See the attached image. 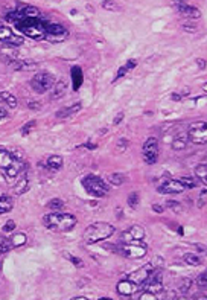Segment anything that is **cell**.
I'll return each instance as SVG.
<instances>
[{
  "label": "cell",
  "mask_w": 207,
  "mask_h": 300,
  "mask_svg": "<svg viewBox=\"0 0 207 300\" xmlns=\"http://www.w3.org/2000/svg\"><path fill=\"white\" fill-rule=\"evenodd\" d=\"M114 233V227L108 223L98 221L95 224H91L85 228L84 232V241L87 244H96L104 239H108Z\"/></svg>",
  "instance_id": "obj_3"
},
{
  "label": "cell",
  "mask_w": 207,
  "mask_h": 300,
  "mask_svg": "<svg viewBox=\"0 0 207 300\" xmlns=\"http://www.w3.org/2000/svg\"><path fill=\"white\" fill-rule=\"evenodd\" d=\"M152 211H155L157 214H162V212H163V207H162V206H157V204H154V206H152Z\"/></svg>",
  "instance_id": "obj_45"
},
{
  "label": "cell",
  "mask_w": 207,
  "mask_h": 300,
  "mask_svg": "<svg viewBox=\"0 0 207 300\" xmlns=\"http://www.w3.org/2000/svg\"><path fill=\"white\" fill-rule=\"evenodd\" d=\"M69 37V29L60 23L48 21L46 25V40L51 43H61Z\"/></svg>",
  "instance_id": "obj_7"
},
{
  "label": "cell",
  "mask_w": 207,
  "mask_h": 300,
  "mask_svg": "<svg viewBox=\"0 0 207 300\" xmlns=\"http://www.w3.org/2000/svg\"><path fill=\"white\" fill-rule=\"evenodd\" d=\"M183 261H185L186 264H189V265H192V267H198V265L203 264L201 258L194 255V253H186V255L183 256Z\"/></svg>",
  "instance_id": "obj_25"
},
{
  "label": "cell",
  "mask_w": 207,
  "mask_h": 300,
  "mask_svg": "<svg viewBox=\"0 0 207 300\" xmlns=\"http://www.w3.org/2000/svg\"><path fill=\"white\" fill-rule=\"evenodd\" d=\"M12 206H14V203H12V198L9 195H2V197H0V215L11 212L12 211Z\"/></svg>",
  "instance_id": "obj_23"
},
{
  "label": "cell",
  "mask_w": 207,
  "mask_h": 300,
  "mask_svg": "<svg viewBox=\"0 0 207 300\" xmlns=\"http://www.w3.org/2000/svg\"><path fill=\"white\" fill-rule=\"evenodd\" d=\"M197 284H198V287H200L201 290H206V287H207V274H206V273H201V274L198 276Z\"/></svg>",
  "instance_id": "obj_35"
},
{
  "label": "cell",
  "mask_w": 207,
  "mask_h": 300,
  "mask_svg": "<svg viewBox=\"0 0 207 300\" xmlns=\"http://www.w3.org/2000/svg\"><path fill=\"white\" fill-rule=\"evenodd\" d=\"M48 207H49L51 211L60 212V211H63V209H64V201H63V200H60V198H54V200H51V201L48 203Z\"/></svg>",
  "instance_id": "obj_29"
},
{
  "label": "cell",
  "mask_w": 207,
  "mask_h": 300,
  "mask_svg": "<svg viewBox=\"0 0 207 300\" xmlns=\"http://www.w3.org/2000/svg\"><path fill=\"white\" fill-rule=\"evenodd\" d=\"M174 5H175L177 11H178L183 17H188V18H200V17H201L200 9L191 6V5L186 3V2H175Z\"/></svg>",
  "instance_id": "obj_15"
},
{
  "label": "cell",
  "mask_w": 207,
  "mask_h": 300,
  "mask_svg": "<svg viewBox=\"0 0 207 300\" xmlns=\"http://www.w3.org/2000/svg\"><path fill=\"white\" fill-rule=\"evenodd\" d=\"M198 64H200L201 69H206V61L204 60H198Z\"/></svg>",
  "instance_id": "obj_47"
},
{
  "label": "cell",
  "mask_w": 207,
  "mask_h": 300,
  "mask_svg": "<svg viewBox=\"0 0 207 300\" xmlns=\"http://www.w3.org/2000/svg\"><path fill=\"white\" fill-rule=\"evenodd\" d=\"M43 225L52 232L64 233L70 232L76 225V218L70 214H61V212H51L43 217Z\"/></svg>",
  "instance_id": "obj_2"
},
{
  "label": "cell",
  "mask_w": 207,
  "mask_h": 300,
  "mask_svg": "<svg viewBox=\"0 0 207 300\" xmlns=\"http://www.w3.org/2000/svg\"><path fill=\"white\" fill-rule=\"evenodd\" d=\"M143 238H145V230L140 225H131L121 235L122 242H140Z\"/></svg>",
  "instance_id": "obj_13"
},
{
  "label": "cell",
  "mask_w": 207,
  "mask_h": 300,
  "mask_svg": "<svg viewBox=\"0 0 207 300\" xmlns=\"http://www.w3.org/2000/svg\"><path fill=\"white\" fill-rule=\"evenodd\" d=\"M166 206H168V207H171V209H174V212H181V211H183V207H181V204H180V203L168 201V203H166Z\"/></svg>",
  "instance_id": "obj_38"
},
{
  "label": "cell",
  "mask_w": 207,
  "mask_h": 300,
  "mask_svg": "<svg viewBox=\"0 0 207 300\" xmlns=\"http://www.w3.org/2000/svg\"><path fill=\"white\" fill-rule=\"evenodd\" d=\"M63 163H64V160L61 155H51L48 160H46V169H48L51 174L58 172L63 168Z\"/></svg>",
  "instance_id": "obj_17"
},
{
  "label": "cell",
  "mask_w": 207,
  "mask_h": 300,
  "mask_svg": "<svg viewBox=\"0 0 207 300\" xmlns=\"http://www.w3.org/2000/svg\"><path fill=\"white\" fill-rule=\"evenodd\" d=\"M3 171H5V178H6L9 183H15L21 175L26 174V165L23 163L21 160H18V158L14 157L12 163H11L6 169H3Z\"/></svg>",
  "instance_id": "obj_11"
},
{
  "label": "cell",
  "mask_w": 207,
  "mask_h": 300,
  "mask_svg": "<svg viewBox=\"0 0 207 300\" xmlns=\"http://www.w3.org/2000/svg\"><path fill=\"white\" fill-rule=\"evenodd\" d=\"M116 251L130 259H140L146 255L148 250H146V245L140 242H124L122 245L116 247Z\"/></svg>",
  "instance_id": "obj_5"
},
{
  "label": "cell",
  "mask_w": 207,
  "mask_h": 300,
  "mask_svg": "<svg viewBox=\"0 0 207 300\" xmlns=\"http://www.w3.org/2000/svg\"><path fill=\"white\" fill-rule=\"evenodd\" d=\"M102 5V8H107V9H111V11H119L121 8L118 6V3H114V2H107V0H105V2H102L101 3Z\"/></svg>",
  "instance_id": "obj_37"
},
{
  "label": "cell",
  "mask_w": 207,
  "mask_h": 300,
  "mask_svg": "<svg viewBox=\"0 0 207 300\" xmlns=\"http://www.w3.org/2000/svg\"><path fill=\"white\" fill-rule=\"evenodd\" d=\"M124 119V113H119V116L114 119V125H118V124H121V121Z\"/></svg>",
  "instance_id": "obj_46"
},
{
  "label": "cell",
  "mask_w": 207,
  "mask_h": 300,
  "mask_svg": "<svg viewBox=\"0 0 207 300\" xmlns=\"http://www.w3.org/2000/svg\"><path fill=\"white\" fill-rule=\"evenodd\" d=\"M9 21L14 23V26L23 34L32 40H46V25L49 20L40 17H23L18 11L9 12L6 15Z\"/></svg>",
  "instance_id": "obj_1"
},
{
  "label": "cell",
  "mask_w": 207,
  "mask_h": 300,
  "mask_svg": "<svg viewBox=\"0 0 207 300\" xmlns=\"http://www.w3.org/2000/svg\"><path fill=\"white\" fill-rule=\"evenodd\" d=\"M14 160V155L6 148H0V169H6Z\"/></svg>",
  "instance_id": "obj_20"
},
{
  "label": "cell",
  "mask_w": 207,
  "mask_h": 300,
  "mask_svg": "<svg viewBox=\"0 0 207 300\" xmlns=\"http://www.w3.org/2000/svg\"><path fill=\"white\" fill-rule=\"evenodd\" d=\"M81 108H82V104H81V102H75V104L70 105V107H66V108H63V110H60V111L57 113V118H58V119L69 118V116H72V114L78 113Z\"/></svg>",
  "instance_id": "obj_19"
},
{
  "label": "cell",
  "mask_w": 207,
  "mask_h": 300,
  "mask_svg": "<svg viewBox=\"0 0 207 300\" xmlns=\"http://www.w3.org/2000/svg\"><path fill=\"white\" fill-rule=\"evenodd\" d=\"M154 268H155V267H154L152 264H148V265H145L143 268H140V270H137V271L131 273V274L128 276V279H130V281H133L136 285L142 287V285L146 282V279L149 278V274L152 273V270H154Z\"/></svg>",
  "instance_id": "obj_14"
},
{
  "label": "cell",
  "mask_w": 207,
  "mask_h": 300,
  "mask_svg": "<svg viewBox=\"0 0 207 300\" xmlns=\"http://www.w3.org/2000/svg\"><path fill=\"white\" fill-rule=\"evenodd\" d=\"M139 290H140V287L136 285V284H134L133 281H130V279H125V281L119 282V285H118V293H119L121 296H133V294H136Z\"/></svg>",
  "instance_id": "obj_16"
},
{
  "label": "cell",
  "mask_w": 207,
  "mask_h": 300,
  "mask_svg": "<svg viewBox=\"0 0 207 300\" xmlns=\"http://www.w3.org/2000/svg\"><path fill=\"white\" fill-rule=\"evenodd\" d=\"M8 116V113H6V108H5V105L0 102V119H3V118H6Z\"/></svg>",
  "instance_id": "obj_44"
},
{
  "label": "cell",
  "mask_w": 207,
  "mask_h": 300,
  "mask_svg": "<svg viewBox=\"0 0 207 300\" xmlns=\"http://www.w3.org/2000/svg\"><path fill=\"white\" fill-rule=\"evenodd\" d=\"M0 270H2V264H0Z\"/></svg>",
  "instance_id": "obj_50"
},
{
  "label": "cell",
  "mask_w": 207,
  "mask_h": 300,
  "mask_svg": "<svg viewBox=\"0 0 207 300\" xmlns=\"http://www.w3.org/2000/svg\"><path fill=\"white\" fill-rule=\"evenodd\" d=\"M195 175L203 181V184H204V186H206V184H207V165L206 163H201L200 166H197V169H195Z\"/></svg>",
  "instance_id": "obj_27"
},
{
  "label": "cell",
  "mask_w": 207,
  "mask_h": 300,
  "mask_svg": "<svg viewBox=\"0 0 207 300\" xmlns=\"http://www.w3.org/2000/svg\"><path fill=\"white\" fill-rule=\"evenodd\" d=\"M142 157L145 160V163L148 165H154L157 158H158V142L154 137H149V139L143 144L142 148Z\"/></svg>",
  "instance_id": "obj_10"
},
{
  "label": "cell",
  "mask_w": 207,
  "mask_h": 300,
  "mask_svg": "<svg viewBox=\"0 0 207 300\" xmlns=\"http://www.w3.org/2000/svg\"><path fill=\"white\" fill-rule=\"evenodd\" d=\"M188 139L195 145H204L207 142V128L206 122H195L188 130Z\"/></svg>",
  "instance_id": "obj_8"
},
{
  "label": "cell",
  "mask_w": 207,
  "mask_h": 300,
  "mask_svg": "<svg viewBox=\"0 0 207 300\" xmlns=\"http://www.w3.org/2000/svg\"><path fill=\"white\" fill-rule=\"evenodd\" d=\"M54 84H55V78L49 72H40L31 81V85L37 93H46V91L54 87Z\"/></svg>",
  "instance_id": "obj_6"
},
{
  "label": "cell",
  "mask_w": 207,
  "mask_h": 300,
  "mask_svg": "<svg viewBox=\"0 0 207 300\" xmlns=\"http://www.w3.org/2000/svg\"><path fill=\"white\" fill-rule=\"evenodd\" d=\"M178 181H180V183H181L185 188H189V189H192V188H195V186H197V181H195V178H194V177H181Z\"/></svg>",
  "instance_id": "obj_31"
},
{
  "label": "cell",
  "mask_w": 207,
  "mask_h": 300,
  "mask_svg": "<svg viewBox=\"0 0 207 300\" xmlns=\"http://www.w3.org/2000/svg\"><path fill=\"white\" fill-rule=\"evenodd\" d=\"M108 181L113 184V186H121V184L125 181V177H124L122 174H119V172H116V174H110V175H108Z\"/></svg>",
  "instance_id": "obj_30"
},
{
  "label": "cell",
  "mask_w": 207,
  "mask_h": 300,
  "mask_svg": "<svg viewBox=\"0 0 207 300\" xmlns=\"http://www.w3.org/2000/svg\"><path fill=\"white\" fill-rule=\"evenodd\" d=\"M128 204H130L131 207H136L137 204H139V194H137V192L130 194V197H128Z\"/></svg>",
  "instance_id": "obj_36"
},
{
  "label": "cell",
  "mask_w": 207,
  "mask_h": 300,
  "mask_svg": "<svg viewBox=\"0 0 207 300\" xmlns=\"http://www.w3.org/2000/svg\"><path fill=\"white\" fill-rule=\"evenodd\" d=\"M28 189H29V178H28V175L25 174V175H21V177L14 183V192H15L17 195H21V194L28 192Z\"/></svg>",
  "instance_id": "obj_18"
},
{
  "label": "cell",
  "mask_w": 207,
  "mask_h": 300,
  "mask_svg": "<svg viewBox=\"0 0 207 300\" xmlns=\"http://www.w3.org/2000/svg\"><path fill=\"white\" fill-rule=\"evenodd\" d=\"M34 127H35V121H32V122H28V124H26L25 127L21 128V134H23V136H26V134H28V133H29V131H31V130L34 128Z\"/></svg>",
  "instance_id": "obj_39"
},
{
  "label": "cell",
  "mask_w": 207,
  "mask_h": 300,
  "mask_svg": "<svg viewBox=\"0 0 207 300\" xmlns=\"http://www.w3.org/2000/svg\"><path fill=\"white\" fill-rule=\"evenodd\" d=\"M67 91V84H66V81H63V79H60L58 82H55L54 84V87H52V93H51V99H60L64 93Z\"/></svg>",
  "instance_id": "obj_21"
},
{
  "label": "cell",
  "mask_w": 207,
  "mask_h": 300,
  "mask_svg": "<svg viewBox=\"0 0 207 300\" xmlns=\"http://www.w3.org/2000/svg\"><path fill=\"white\" fill-rule=\"evenodd\" d=\"M206 198H207V192H206V189L201 192V195H200V201H198V207L200 209H203V207L206 206Z\"/></svg>",
  "instance_id": "obj_41"
},
{
  "label": "cell",
  "mask_w": 207,
  "mask_h": 300,
  "mask_svg": "<svg viewBox=\"0 0 207 300\" xmlns=\"http://www.w3.org/2000/svg\"><path fill=\"white\" fill-rule=\"evenodd\" d=\"M0 41L5 43L6 46H12V48H18L23 44V37L15 34L8 26H0Z\"/></svg>",
  "instance_id": "obj_12"
},
{
  "label": "cell",
  "mask_w": 207,
  "mask_h": 300,
  "mask_svg": "<svg viewBox=\"0 0 207 300\" xmlns=\"http://www.w3.org/2000/svg\"><path fill=\"white\" fill-rule=\"evenodd\" d=\"M67 259H70L75 265H78V267H82V261L81 259H78V258H75V256H72V255H64Z\"/></svg>",
  "instance_id": "obj_42"
},
{
  "label": "cell",
  "mask_w": 207,
  "mask_h": 300,
  "mask_svg": "<svg viewBox=\"0 0 207 300\" xmlns=\"http://www.w3.org/2000/svg\"><path fill=\"white\" fill-rule=\"evenodd\" d=\"M136 64H137V61L136 60H130L124 67H121L119 69V72L116 74V78H114V81H118V79H121L125 74H128L130 71H133V69L136 67Z\"/></svg>",
  "instance_id": "obj_24"
},
{
  "label": "cell",
  "mask_w": 207,
  "mask_h": 300,
  "mask_svg": "<svg viewBox=\"0 0 207 300\" xmlns=\"http://www.w3.org/2000/svg\"><path fill=\"white\" fill-rule=\"evenodd\" d=\"M72 300H87V297H84V296H76V297H72Z\"/></svg>",
  "instance_id": "obj_48"
},
{
  "label": "cell",
  "mask_w": 207,
  "mask_h": 300,
  "mask_svg": "<svg viewBox=\"0 0 207 300\" xmlns=\"http://www.w3.org/2000/svg\"><path fill=\"white\" fill-rule=\"evenodd\" d=\"M183 28H185L186 31H191V32H194V31H195V28H194V26H188V25H185Z\"/></svg>",
  "instance_id": "obj_49"
},
{
  "label": "cell",
  "mask_w": 207,
  "mask_h": 300,
  "mask_svg": "<svg viewBox=\"0 0 207 300\" xmlns=\"http://www.w3.org/2000/svg\"><path fill=\"white\" fill-rule=\"evenodd\" d=\"M136 299H140V300H157L158 297L154 293H149V291L143 290V293H140L139 297H136Z\"/></svg>",
  "instance_id": "obj_33"
},
{
  "label": "cell",
  "mask_w": 207,
  "mask_h": 300,
  "mask_svg": "<svg viewBox=\"0 0 207 300\" xmlns=\"http://www.w3.org/2000/svg\"><path fill=\"white\" fill-rule=\"evenodd\" d=\"M9 241L12 244V247H20V245H25L26 244V236L23 233H15L12 236H9Z\"/></svg>",
  "instance_id": "obj_28"
},
{
  "label": "cell",
  "mask_w": 207,
  "mask_h": 300,
  "mask_svg": "<svg viewBox=\"0 0 207 300\" xmlns=\"http://www.w3.org/2000/svg\"><path fill=\"white\" fill-rule=\"evenodd\" d=\"M0 98L3 99V102L9 107V108H15L17 107V98L14 95H11L9 91H3L2 95H0Z\"/></svg>",
  "instance_id": "obj_26"
},
{
  "label": "cell",
  "mask_w": 207,
  "mask_h": 300,
  "mask_svg": "<svg viewBox=\"0 0 207 300\" xmlns=\"http://www.w3.org/2000/svg\"><path fill=\"white\" fill-rule=\"evenodd\" d=\"M12 248V244L9 241V238H3L0 236V253H6Z\"/></svg>",
  "instance_id": "obj_32"
},
{
  "label": "cell",
  "mask_w": 207,
  "mask_h": 300,
  "mask_svg": "<svg viewBox=\"0 0 207 300\" xmlns=\"http://www.w3.org/2000/svg\"><path fill=\"white\" fill-rule=\"evenodd\" d=\"M81 183H82V188H84L90 195H93V197H96V198H102V197L108 195V192H110L108 184H107L101 177L93 175V174L85 175V177L81 180Z\"/></svg>",
  "instance_id": "obj_4"
},
{
  "label": "cell",
  "mask_w": 207,
  "mask_h": 300,
  "mask_svg": "<svg viewBox=\"0 0 207 300\" xmlns=\"http://www.w3.org/2000/svg\"><path fill=\"white\" fill-rule=\"evenodd\" d=\"M14 228H15L14 221H8V223H6V225L3 227V232H6V233H8V232H12Z\"/></svg>",
  "instance_id": "obj_43"
},
{
  "label": "cell",
  "mask_w": 207,
  "mask_h": 300,
  "mask_svg": "<svg viewBox=\"0 0 207 300\" xmlns=\"http://www.w3.org/2000/svg\"><path fill=\"white\" fill-rule=\"evenodd\" d=\"M188 134L186 133H180L178 136H175V139L172 141V150L175 151H181L188 147Z\"/></svg>",
  "instance_id": "obj_22"
},
{
  "label": "cell",
  "mask_w": 207,
  "mask_h": 300,
  "mask_svg": "<svg viewBox=\"0 0 207 300\" xmlns=\"http://www.w3.org/2000/svg\"><path fill=\"white\" fill-rule=\"evenodd\" d=\"M191 287H192V281L191 279H185L181 282V285H180V291L183 293V294H186L189 290H191Z\"/></svg>",
  "instance_id": "obj_34"
},
{
  "label": "cell",
  "mask_w": 207,
  "mask_h": 300,
  "mask_svg": "<svg viewBox=\"0 0 207 300\" xmlns=\"http://www.w3.org/2000/svg\"><path fill=\"white\" fill-rule=\"evenodd\" d=\"M186 188L183 186V184L178 181V180H174V178H163L157 184V191L158 194H163V195H172V194H181Z\"/></svg>",
  "instance_id": "obj_9"
},
{
  "label": "cell",
  "mask_w": 207,
  "mask_h": 300,
  "mask_svg": "<svg viewBox=\"0 0 207 300\" xmlns=\"http://www.w3.org/2000/svg\"><path fill=\"white\" fill-rule=\"evenodd\" d=\"M127 147H128V141H127V139H121V141L118 142V145H116V148H118L119 152H124Z\"/></svg>",
  "instance_id": "obj_40"
}]
</instances>
